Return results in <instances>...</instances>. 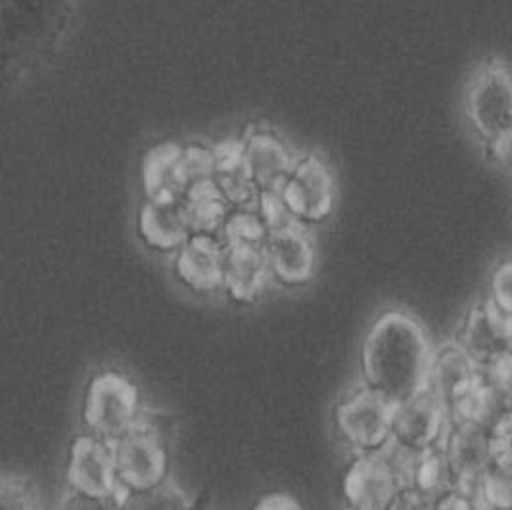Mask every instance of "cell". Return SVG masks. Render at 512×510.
Wrapping results in <instances>:
<instances>
[{
	"label": "cell",
	"instance_id": "1",
	"mask_svg": "<svg viewBox=\"0 0 512 510\" xmlns=\"http://www.w3.org/2000/svg\"><path fill=\"white\" fill-rule=\"evenodd\" d=\"M432 346L417 317L388 309L369 326L361 351V386L390 405H401L426 388Z\"/></svg>",
	"mask_w": 512,
	"mask_h": 510
},
{
	"label": "cell",
	"instance_id": "2",
	"mask_svg": "<svg viewBox=\"0 0 512 510\" xmlns=\"http://www.w3.org/2000/svg\"><path fill=\"white\" fill-rule=\"evenodd\" d=\"M73 0H0V77H20L66 35Z\"/></svg>",
	"mask_w": 512,
	"mask_h": 510
},
{
	"label": "cell",
	"instance_id": "3",
	"mask_svg": "<svg viewBox=\"0 0 512 510\" xmlns=\"http://www.w3.org/2000/svg\"><path fill=\"white\" fill-rule=\"evenodd\" d=\"M465 117L488 162L509 167L512 137V83L501 58L486 60L470 75L465 89Z\"/></svg>",
	"mask_w": 512,
	"mask_h": 510
},
{
	"label": "cell",
	"instance_id": "4",
	"mask_svg": "<svg viewBox=\"0 0 512 510\" xmlns=\"http://www.w3.org/2000/svg\"><path fill=\"white\" fill-rule=\"evenodd\" d=\"M139 386L114 369L94 372L81 397V424L87 434L114 443L127 434L142 413Z\"/></svg>",
	"mask_w": 512,
	"mask_h": 510
},
{
	"label": "cell",
	"instance_id": "5",
	"mask_svg": "<svg viewBox=\"0 0 512 510\" xmlns=\"http://www.w3.org/2000/svg\"><path fill=\"white\" fill-rule=\"evenodd\" d=\"M167 426L142 409L139 422L112 443L117 493L139 491L169 478Z\"/></svg>",
	"mask_w": 512,
	"mask_h": 510
},
{
	"label": "cell",
	"instance_id": "6",
	"mask_svg": "<svg viewBox=\"0 0 512 510\" xmlns=\"http://www.w3.org/2000/svg\"><path fill=\"white\" fill-rule=\"evenodd\" d=\"M405 453L390 445L376 455H355L342 476L346 510H392L403 491Z\"/></svg>",
	"mask_w": 512,
	"mask_h": 510
},
{
	"label": "cell",
	"instance_id": "7",
	"mask_svg": "<svg viewBox=\"0 0 512 510\" xmlns=\"http://www.w3.org/2000/svg\"><path fill=\"white\" fill-rule=\"evenodd\" d=\"M392 413L380 395L359 386L334 407V430L355 455H376L392 445Z\"/></svg>",
	"mask_w": 512,
	"mask_h": 510
},
{
	"label": "cell",
	"instance_id": "8",
	"mask_svg": "<svg viewBox=\"0 0 512 510\" xmlns=\"http://www.w3.org/2000/svg\"><path fill=\"white\" fill-rule=\"evenodd\" d=\"M277 196L284 211L298 225L325 223L336 204L334 179L325 160L317 154H298Z\"/></svg>",
	"mask_w": 512,
	"mask_h": 510
},
{
	"label": "cell",
	"instance_id": "9",
	"mask_svg": "<svg viewBox=\"0 0 512 510\" xmlns=\"http://www.w3.org/2000/svg\"><path fill=\"white\" fill-rule=\"evenodd\" d=\"M455 344L465 351L478 369L509 359L512 315L497 309L488 298L478 300L468 309Z\"/></svg>",
	"mask_w": 512,
	"mask_h": 510
},
{
	"label": "cell",
	"instance_id": "10",
	"mask_svg": "<svg viewBox=\"0 0 512 510\" xmlns=\"http://www.w3.org/2000/svg\"><path fill=\"white\" fill-rule=\"evenodd\" d=\"M447 418L440 399L428 388L420 390L392 413V445L407 453H422L440 445Z\"/></svg>",
	"mask_w": 512,
	"mask_h": 510
},
{
	"label": "cell",
	"instance_id": "11",
	"mask_svg": "<svg viewBox=\"0 0 512 510\" xmlns=\"http://www.w3.org/2000/svg\"><path fill=\"white\" fill-rule=\"evenodd\" d=\"M265 255L271 280L282 286L298 288L315 275V246L305 227L286 221L267 229Z\"/></svg>",
	"mask_w": 512,
	"mask_h": 510
},
{
	"label": "cell",
	"instance_id": "12",
	"mask_svg": "<svg viewBox=\"0 0 512 510\" xmlns=\"http://www.w3.org/2000/svg\"><path fill=\"white\" fill-rule=\"evenodd\" d=\"M68 491L89 497L117 495L112 443L83 432L75 436L68 451L66 466Z\"/></svg>",
	"mask_w": 512,
	"mask_h": 510
},
{
	"label": "cell",
	"instance_id": "13",
	"mask_svg": "<svg viewBox=\"0 0 512 510\" xmlns=\"http://www.w3.org/2000/svg\"><path fill=\"white\" fill-rule=\"evenodd\" d=\"M271 282L265 242H223L221 292L238 305L259 302Z\"/></svg>",
	"mask_w": 512,
	"mask_h": 510
},
{
	"label": "cell",
	"instance_id": "14",
	"mask_svg": "<svg viewBox=\"0 0 512 510\" xmlns=\"http://www.w3.org/2000/svg\"><path fill=\"white\" fill-rule=\"evenodd\" d=\"M173 275L194 294H217L223 286V242L219 234L192 232L173 254Z\"/></svg>",
	"mask_w": 512,
	"mask_h": 510
},
{
	"label": "cell",
	"instance_id": "15",
	"mask_svg": "<svg viewBox=\"0 0 512 510\" xmlns=\"http://www.w3.org/2000/svg\"><path fill=\"white\" fill-rule=\"evenodd\" d=\"M137 232L148 250L175 254L192 234L185 200H144L137 215Z\"/></svg>",
	"mask_w": 512,
	"mask_h": 510
},
{
	"label": "cell",
	"instance_id": "16",
	"mask_svg": "<svg viewBox=\"0 0 512 510\" xmlns=\"http://www.w3.org/2000/svg\"><path fill=\"white\" fill-rule=\"evenodd\" d=\"M240 142L242 160L259 194L277 192L290 173L296 156L282 137L269 129H252Z\"/></svg>",
	"mask_w": 512,
	"mask_h": 510
},
{
	"label": "cell",
	"instance_id": "17",
	"mask_svg": "<svg viewBox=\"0 0 512 510\" xmlns=\"http://www.w3.org/2000/svg\"><path fill=\"white\" fill-rule=\"evenodd\" d=\"M443 455L455 478V489L465 493L489 464L488 432L480 426H449L443 434Z\"/></svg>",
	"mask_w": 512,
	"mask_h": 510
},
{
	"label": "cell",
	"instance_id": "18",
	"mask_svg": "<svg viewBox=\"0 0 512 510\" xmlns=\"http://www.w3.org/2000/svg\"><path fill=\"white\" fill-rule=\"evenodd\" d=\"M480 380L478 367L455 342L432 351L426 388L440 399L443 411L457 397L470 392Z\"/></svg>",
	"mask_w": 512,
	"mask_h": 510
},
{
	"label": "cell",
	"instance_id": "19",
	"mask_svg": "<svg viewBox=\"0 0 512 510\" xmlns=\"http://www.w3.org/2000/svg\"><path fill=\"white\" fill-rule=\"evenodd\" d=\"M211 181L229 208H256V186L242 160L240 142H223L211 152Z\"/></svg>",
	"mask_w": 512,
	"mask_h": 510
},
{
	"label": "cell",
	"instance_id": "20",
	"mask_svg": "<svg viewBox=\"0 0 512 510\" xmlns=\"http://www.w3.org/2000/svg\"><path fill=\"white\" fill-rule=\"evenodd\" d=\"M403 482L407 491L428 503L455 489V478L443 455L442 445L411 455L405 466Z\"/></svg>",
	"mask_w": 512,
	"mask_h": 510
},
{
	"label": "cell",
	"instance_id": "21",
	"mask_svg": "<svg viewBox=\"0 0 512 510\" xmlns=\"http://www.w3.org/2000/svg\"><path fill=\"white\" fill-rule=\"evenodd\" d=\"M465 495L476 510H511V470L488 464Z\"/></svg>",
	"mask_w": 512,
	"mask_h": 510
},
{
	"label": "cell",
	"instance_id": "22",
	"mask_svg": "<svg viewBox=\"0 0 512 510\" xmlns=\"http://www.w3.org/2000/svg\"><path fill=\"white\" fill-rule=\"evenodd\" d=\"M121 510H190L192 501L187 493L169 478L156 486L117 493Z\"/></svg>",
	"mask_w": 512,
	"mask_h": 510
},
{
	"label": "cell",
	"instance_id": "23",
	"mask_svg": "<svg viewBox=\"0 0 512 510\" xmlns=\"http://www.w3.org/2000/svg\"><path fill=\"white\" fill-rule=\"evenodd\" d=\"M0 510H39L35 487L24 478H0Z\"/></svg>",
	"mask_w": 512,
	"mask_h": 510
},
{
	"label": "cell",
	"instance_id": "24",
	"mask_svg": "<svg viewBox=\"0 0 512 510\" xmlns=\"http://www.w3.org/2000/svg\"><path fill=\"white\" fill-rule=\"evenodd\" d=\"M512 269L509 261H503L491 275L489 280L488 298L497 309L512 315L511 296Z\"/></svg>",
	"mask_w": 512,
	"mask_h": 510
},
{
	"label": "cell",
	"instance_id": "25",
	"mask_svg": "<svg viewBox=\"0 0 512 510\" xmlns=\"http://www.w3.org/2000/svg\"><path fill=\"white\" fill-rule=\"evenodd\" d=\"M58 510H121L117 495L114 497H89L68 491Z\"/></svg>",
	"mask_w": 512,
	"mask_h": 510
},
{
	"label": "cell",
	"instance_id": "26",
	"mask_svg": "<svg viewBox=\"0 0 512 510\" xmlns=\"http://www.w3.org/2000/svg\"><path fill=\"white\" fill-rule=\"evenodd\" d=\"M252 510H303L302 503L290 493H267L263 495Z\"/></svg>",
	"mask_w": 512,
	"mask_h": 510
},
{
	"label": "cell",
	"instance_id": "27",
	"mask_svg": "<svg viewBox=\"0 0 512 510\" xmlns=\"http://www.w3.org/2000/svg\"><path fill=\"white\" fill-rule=\"evenodd\" d=\"M430 510H476L474 509V503L470 501V497L457 491V489H451L447 493L440 495L438 499H434L430 503Z\"/></svg>",
	"mask_w": 512,
	"mask_h": 510
}]
</instances>
